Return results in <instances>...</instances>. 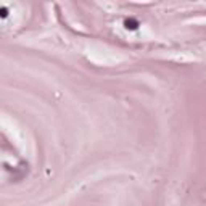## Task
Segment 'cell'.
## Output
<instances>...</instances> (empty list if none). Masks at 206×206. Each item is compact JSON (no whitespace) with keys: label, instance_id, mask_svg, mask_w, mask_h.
Returning <instances> with one entry per match:
<instances>
[{"label":"cell","instance_id":"obj_1","mask_svg":"<svg viewBox=\"0 0 206 206\" xmlns=\"http://www.w3.org/2000/svg\"><path fill=\"white\" fill-rule=\"evenodd\" d=\"M124 24H126V29H137V26H139L134 19H126Z\"/></svg>","mask_w":206,"mask_h":206}]
</instances>
